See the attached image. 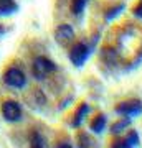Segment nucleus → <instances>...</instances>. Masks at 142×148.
<instances>
[{"mask_svg":"<svg viewBox=\"0 0 142 148\" xmlns=\"http://www.w3.org/2000/svg\"><path fill=\"white\" fill-rule=\"evenodd\" d=\"M0 112H2V117L7 122H18L21 119V115H23L21 106L17 101H13V99H7V101L2 102Z\"/></svg>","mask_w":142,"mask_h":148,"instance_id":"obj_3","label":"nucleus"},{"mask_svg":"<svg viewBox=\"0 0 142 148\" xmlns=\"http://www.w3.org/2000/svg\"><path fill=\"white\" fill-rule=\"evenodd\" d=\"M124 137L127 138V142L131 143L134 148H137L139 145H141V137H139V133H137L134 128H129V130L126 132V135H124Z\"/></svg>","mask_w":142,"mask_h":148,"instance_id":"obj_12","label":"nucleus"},{"mask_svg":"<svg viewBox=\"0 0 142 148\" xmlns=\"http://www.w3.org/2000/svg\"><path fill=\"white\" fill-rule=\"evenodd\" d=\"M106 127H107V117L103 112H98L89 122V130L93 133H96V135H99V133H103L106 130Z\"/></svg>","mask_w":142,"mask_h":148,"instance_id":"obj_7","label":"nucleus"},{"mask_svg":"<svg viewBox=\"0 0 142 148\" xmlns=\"http://www.w3.org/2000/svg\"><path fill=\"white\" fill-rule=\"evenodd\" d=\"M89 54H91V49L86 43H76V45L71 48V51H69V61H71L76 68H83L84 63L89 58Z\"/></svg>","mask_w":142,"mask_h":148,"instance_id":"obj_5","label":"nucleus"},{"mask_svg":"<svg viewBox=\"0 0 142 148\" xmlns=\"http://www.w3.org/2000/svg\"><path fill=\"white\" fill-rule=\"evenodd\" d=\"M17 10H18V5L13 0H0V15H12Z\"/></svg>","mask_w":142,"mask_h":148,"instance_id":"obj_10","label":"nucleus"},{"mask_svg":"<svg viewBox=\"0 0 142 148\" xmlns=\"http://www.w3.org/2000/svg\"><path fill=\"white\" fill-rule=\"evenodd\" d=\"M74 38V30L71 25H60L58 28H56V32H55V40L60 43V45H66V43H69L71 40Z\"/></svg>","mask_w":142,"mask_h":148,"instance_id":"obj_6","label":"nucleus"},{"mask_svg":"<svg viewBox=\"0 0 142 148\" xmlns=\"http://www.w3.org/2000/svg\"><path fill=\"white\" fill-rule=\"evenodd\" d=\"M132 15L136 16V18H141V20H142V0L137 3L136 7H134V8H132Z\"/></svg>","mask_w":142,"mask_h":148,"instance_id":"obj_16","label":"nucleus"},{"mask_svg":"<svg viewBox=\"0 0 142 148\" xmlns=\"http://www.w3.org/2000/svg\"><path fill=\"white\" fill-rule=\"evenodd\" d=\"M88 5V0H71V12L74 15H81Z\"/></svg>","mask_w":142,"mask_h":148,"instance_id":"obj_13","label":"nucleus"},{"mask_svg":"<svg viewBox=\"0 0 142 148\" xmlns=\"http://www.w3.org/2000/svg\"><path fill=\"white\" fill-rule=\"evenodd\" d=\"M131 122L132 119H127V117H121V119H117L112 125H111V135H121V133L127 132L129 127H131Z\"/></svg>","mask_w":142,"mask_h":148,"instance_id":"obj_9","label":"nucleus"},{"mask_svg":"<svg viewBox=\"0 0 142 148\" xmlns=\"http://www.w3.org/2000/svg\"><path fill=\"white\" fill-rule=\"evenodd\" d=\"M56 71V64L51 59H48L46 56H38L33 61V76L37 79H45L48 74H51Z\"/></svg>","mask_w":142,"mask_h":148,"instance_id":"obj_2","label":"nucleus"},{"mask_svg":"<svg viewBox=\"0 0 142 148\" xmlns=\"http://www.w3.org/2000/svg\"><path fill=\"white\" fill-rule=\"evenodd\" d=\"M122 10H124V5H122V3H119V5L109 8V10L106 12V20H112V18H116Z\"/></svg>","mask_w":142,"mask_h":148,"instance_id":"obj_15","label":"nucleus"},{"mask_svg":"<svg viewBox=\"0 0 142 148\" xmlns=\"http://www.w3.org/2000/svg\"><path fill=\"white\" fill-rule=\"evenodd\" d=\"M30 148H45V140L40 133H33L32 135V142H30Z\"/></svg>","mask_w":142,"mask_h":148,"instance_id":"obj_14","label":"nucleus"},{"mask_svg":"<svg viewBox=\"0 0 142 148\" xmlns=\"http://www.w3.org/2000/svg\"><path fill=\"white\" fill-rule=\"evenodd\" d=\"M55 148H73V145H71L69 142H60V143H56Z\"/></svg>","mask_w":142,"mask_h":148,"instance_id":"obj_17","label":"nucleus"},{"mask_svg":"<svg viewBox=\"0 0 142 148\" xmlns=\"http://www.w3.org/2000/svg\"><path fill=\"white\" fill-rule=\"evenodd\" d=\"M89 106L86 104V102H81L76 109H74V114H73V119H71V127L78 128L81 123L84 122V119L88 117V114H89Z\"/></svg>","mask_w":142,"mask_h":148,"instance_id":"obj_8","label":"nucleus"},{"mask_svg":"<svg viewBox=\"0 0 142 148\" xmlns=\"http://www.w3.org/2000/svg\"><path fill=\"white\" fill-rule=\"evenodd\" d=\"M3 82L8 87H13V89H23L26 86L25 73L18 68H8L3 73Z\"/></svg>","mask_w":142,"mask_h":148,"instance_id":"obj_4","label":"nucleus"},{"mask_svg":"<svg viewBox=\"0 0 142 148\" xmlns=\"http://www.w3.org/2000/svg\"><path fill=\"white\" fill-rule=\"evenodd\" d=\"M114 137H116V138L111 142L109 148H134L131 143L127 142L126 137H121V135H114Z\"/></svg>","mask_w":142,"mask_h":148,"instance_id":"obj_11","label":"nucleus"},{"mask_svg":"<svg viewBox=\"0 0 142 148\" xmlns=\"http://www.w3.org/2000/svg\"><path fill=\"white\" fill-rule=\"evenodd\" d=\"M114 112L119 117H127V119H137L142 115V101L137 97L124 99L114 106Z\"/></svg>","mask_w":142,"mask_h":148,"instance_id":"obj_1","label":"nucleus"}]
</instances>
